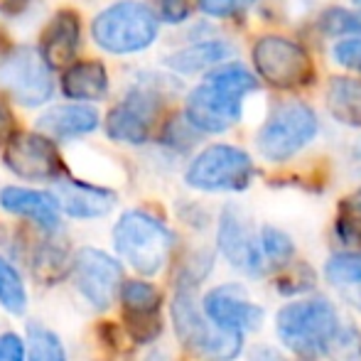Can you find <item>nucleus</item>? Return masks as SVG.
Here are the masks:
<instances>
[{"label": "nucleus", "instance_id": "1", "mask_svg": "<svg viewBox=\"0 0 361 361\" xmlns=\"http://www.w3.org/2000/svg\"><path fill=\"white\" fill-rule=\"evenodd\" d=\"M276 329L281 342L300 359L324 357L332 339L339 334L342 322L334 305L324 298L298 300L278 312Z\"/></svg>", "mask_w": 361, "mask_h": 361}, {"label": "nucleus", "instance_id": "2", "mask_svg": "<svg viewBox=\"0 0 361 361\" xmlns=\"http://www.w3.org/2000/svg\"><path fill=\"white\" fill-rule=\"evenodd\" d=\"M116 253L140 276H155L165 268L175 246L172 231L147 212L130 209L114 226Z\"/></svg>", "mask_w": 361, "mask_h": 361}, {"label": "nucleus", "instance_id": "3", "mask_svg": "<svg viewBox=\"0 0 361 361\" xmlns=\"http://www.w3.org/2000/svg\"><path fill=\"white\" fill-rule=\"evenodd\" d=\"M172 324L190 352L207 361H233L243 349V334L224 332L197 305L195 290L180 283L172 300Z\"/></svg>", "mask_w": 361, "mask_h": 361}, {"label": "nucleus", "instance_id": "4", "mask_svg": "<svg viewBox=\"0 0 361 361\" xmlns=\"http://www.w3.org/2000/svg\"><path fill=\"white\" fill-rule=\"evenodd\" d=\"M94 42L111 54H133L157 37V15L140 0H118L91 23Z\"/></svg>", "mask_w": 361, "mask_h": 361}, {"label": "nucleus", "instance_id": "5", "mask_svg": "<svg viewBox=\"0 0 361 361\" xmlns=\"http://www.w3.org/2000/svg\"><path fill=\"white\" fill-rule=\"evenodd\" d=\"M317 130L319 123L314 111L300 101H288L268 116L263 128L258 130L256 145L266 160L283 162L312 143Z\"/></svg>", "mask_w": 361, "mask_h": 361}, {"label": "nucleus", "instance_id": "6", "mask_svg": "<svg viewBox=\"0 0 361 361\" xmlns=\"http://www.w3.org/2000/svg\"><path fill=\"white\" fill-rule=\"evenodd\" d=\"M253 160L233 145H212L187 167V185L202 192H241L253 180Z\"/></svg>", "mask_w": 361, "mask_h": 361}, {"label": "nucleus", "instance_id": "7", "mask_svg": "<svg viewBox=\"0 0 361 361\" xmlns=\"http://www.w3.org/2000/svg\"><path fill=\"white\" fill-rule=\"evenodd\" d=\"M0 91L27 109L52 99V69L47 67L39 49L15 47L13 52L0 57Z\"/></svg>", "mask_w": 361, "mask_h": 361}, {"label": "nucleus", "instance_id": "8", "mask_svg": "<svg viewBox=\"0 0 361 361\" xmlns=\"http://www.w3.org/2000/svg\"><path fill=\"white\" fill-rule=\"evenodd\" d=\"M253 64L261 79L276 89H298L312 79L307 52L281 35H266L253 44Z\"/></svg>", "mask_w": 361, "mask_h": 361}, {"label": "nucleus", "instance_id": "9", "mask_svg": "<svg viewBox=\"0 0 361 361\" xmlns=\"http://www.w3.org/2000/svg\"><path fill=\"white\" fill-rule=\"evenodd\" d=\"M74 286L96 310L111 307L123 288V266L101 248H79L74 253Z\"/></svg>", "mask_w": 361, "mask_h": 361}, {"label": "nucleus", "instance_id": "10", "mask_svg": "<svg viewBox=\"0 0 361 361\" xmlns=\"http://www.w3.org/2000/svg\"><path fill=\"white\" fill-rule=\"evenodd\" d=\"M5 167L23 180L57 182L64 175L62 157L52 138L42 133H18L5 145Z\"/></svg>", "mask_w": 361, "mask_h": 361}, {"label": "nucleus", "instance_id": "11", "mask_svg": "<svg viewBox=\"0 0 361 361\" xmlns=\"http://www.w3.org/2000/svg\"><path fill=\"white\" fill-rule=\"evenodd\" d=\"M160 111V96L150 89H133L106 118V133L118 143L140 145L150 138Z\"/></svg>", "mask_w": 361, "mask_h": 361}, {"label": "nucleus", "instance_id": "12", "mask_svg": "<svg viewBox=\"0 0 361 361\" xmlns=\"http://www.w3.org/2000/svg\"><path fill=\"white\" fill-rule=\"evenodd\" d=\"M128 337L135 344H150L162 334V293L147 281H126L118 295Z\"/></svg>", "mask_w": 361, "mask_h": 361}, {"label": "nucleus", "instance_id": "13", "mask_svg": "<svg viewBox=\"0 0 361 361\" xmlns=\"http://www.w3.org/2000/svg\"><path fill=\"white\" fill-rule=\"evenodd\" d=\"M243 99L204 81L187 96L185 118L200 133H224L241 121Z\"/></svg>", "mask_w": 361, "mask_h": 361}, {"label": "nucleus", "instance_id": "14", "mask_svg": "<svg viewBox=\"0 0 361 361\" xmlns=\"http://www.w3.org/2000/svg\"><path fill=\"white\" fill-rule=\"evenodd\" d=\"M202 310L224 332L243 334L263 324V310L251 302L238 286H221L207 293L202 300Z\"/></svg>", "mask_w": 361, "mask_h": 361}, {"label": "nucleus", "instance_id": "15", "mask_svg": "<svg viewBox=\"0 0 361 361\" xmlns=\"http://www.w3.org/2000/svg\"><path fill=\"white\" fill-rule=\"evenodd\" d=\"M219 251L224 253L228 263L238 271L248 273V276H258L263 273V248L261 238L253 236L251 226L246 219L238 214L236 207H226L221 219H219Z\"/></svg>", "mask_w": 361, "mask_h": 361}, {"label": "nucleus", "instance_id": "16", "mask_svg": "<svg viewBox=\"0 0 361 361\" xmlns=\"http://www.w3.org/2000/svg\"><path fill=\"white\" fill-rule=\"evenodd\" d=\"M52 195L59 209L72 219H99L116 207L114 192L81 180H57Z\"/></svg>", "mask_w": 361, "mask_h": 361}, {"label": "nucleus", "instance_id": "17", "mask_svg": "<svg viewBox=\"0 0 361 361\" xmlns=\"http://www.w3.org/2000/svg\"><path fill=\"white\" fill-rule=\"evenodd\" d=\"M0 207L8 214L30 219L42 231H57L59 228V204L52 192L27 190V187H5L0 192Z\"/></svg>", "mask_w": 361, "mask_h": 361}, {"label": "nucleus", "instance_id": "18", "mask_svg": "<svg viewBox=\"0 0 361 361\" xmlns=\"http://www.w3.org/2000/svg\"><path fill=\"white\" fill-rule=\"evenodd\" d=\"M79 39H81V25L76 13L62 10L54 15L49 27L42 35V44H39V54L47 62L49 69H69L74 64V57L79 52Z\"/></svg>", "mask_w": 361, "mask_h": 361}, {"label": "nucleus", "instance_id": "19", "mask_svg": "<svg viewBox=\"0 0 361 361\" xmlns=\"http://www.w3.org/2000/svg\"><path fill=\"white\" fill-rule=\"evenodd\" d=\"M99 128V114L86 104H62L44 111L37 118V130L52 140H72Z\"/></svg>", "mask_w": 361, "mask_h": 361}, {"label": "nucleus", "instance_id": "20", "mask_svg": "<svg viewBox=\"0 0 361 361\" xmlns=\"http://www.w3.org/2000/svg\"><path fill=\"white\" fill-rule=\"evenodd\" d=\"M62 91L74 104L81 101H99L109 94V74L106 67L96 59L74 62L62 74Z\"/></svg>", "mask_w": 361, "mask_h": 361}, {"label": "nucleus", "instance_id": "21", "mask_svg": "<svg viewBox=\"0 0 361 361\" xmlns=\"http://www.w3.org/2000/svg\"><path fill=\"white\" fill-rule=\"evenodd\" d=\"M329 286L337 290L349 305L361 310V256L359 253H337L324 266Z\"/></svg>", "mask_w": 361, "mask_h": 361}, {"label": "nucleus", "instance_id": "22", "mask_svg": "<svg viewBox=\"0 0 361 361\" xmlns=\"http://www.w3.org/2000/svg\"><path fill=\"white\" fill-rule=\"evenodd\" d=\"M327 109L339 123L361 128V81L334 76L327 86Z\"/></svg>", "mask_w": 361, "mask_h": 361}, {"label": "nucleus", "instance_id": "23", "mask_svg": "<svg viewBox=\"0 0 361 361\" xmlns=\"http://www.w3.org/2000/svg\"><path fill=\"white\" fill-rule=\"evenodd\" d=\"M228 54H233L231 44L212 39V42L192 44V47L167 57V67L175 69L177 74H197V72H207V69L221 64Z\"/></svg>", "mask_w": 361, "mask_h": 361}, {"label": "nucleus", "instance_id": "24", "mask_svg": "<svg viewBox=\"0 0 361 361\" xmlns=\"http://www.w3.org/2000/svg\"><path fill=\"white\" fill-rule=\"evenodd\" d=\"M72 271H74V256L64 246L47 241L35 251L32 273L44 286H54V283L64 281Z\"/></svg>", "mask_w": 361, "mask_h": 361}, {"label": "nucleus", "instance_id": "25", "mask_svg": "<svg viewBox=\"0 0 361 361\" xmlns=\"http://www.w3.org/2000/svg\"><path fill=\"white\" fill-rule=\"evenodd\" d=\"M27 361H67L62 339L49 327L32 322L27 327Z\"/></svg>", "mask_w": 361, "mask_h": 361}, {"label": "nucleus", "instance_id": "26", "mask_svg": "<svg viewBox=\"0 0 361 361\" xmlns=\"http://www.w3.org/2000/svg\"><path fill=\"white\" fill-rule=\"evenodd\" d=\"M0 307L10 314H23L27 310V290L18 268L0 256Z\"/></svg>", "mask_w": 361, "mask_h": 361}, {"label": "nucleus", "instance_id": "27", "mask_svg": "<svg viewBox=\"0 0 361 361\" xmlns=\"http://www.w3.org/2000/svg\"><path fill=\"white\" fill-rule=\"evenodd\" d=\"M207 81L228 91V94L238 96V99H246L248 94H253L258 89V79L241 64H221L219 69H212L207 74Z\"/></svg>", "mask_w": 361, "mask_h": 361}, {"label": "nucleus", "instance_id": "28", "mask_svg": "<svg viewBox=\"0 0 361 361\" xmlns=\"http://www.w3.org/2000/svg\"><path fill=\"white\" fill-rule=\"evenodd\" d=\"M317 25L329 37H339V35H359L361 37V10L352 13V10L344 8H332L322 13Z\"/></svg>", "mask_w": 361, "mask_h": 361}, {"label": "nucleus", "instance_id": "29", "mask_svg": "<svg viewBox=\"0 0 361 361\" xmlns=\"http://www.w3.org/2000/svg\"><path fill=\"white\" fill-rule=\"evenodd\" d=\"M261 248H263V256L271 263H276V266H288L295 256V246L290 241V236L283 233L281 228H273V226H266L261 231Z\"/></svg>", "mask_w": 361, "mask_h": 361}, {"label": "nucleus", "instance_id": "30", "mask_svg": "<svg viewBox=\"0 0 361 361\" xmlns=\"http://www.w3.org/2000/svg\"><path fill=\"white\" fill-rule=\"evenodd\" d=\"M324 357L329 361H361V334L352 324H342L339 334L332 339Z\"/></svg>", "mask_w": 361, "mask_h": 361}, {"label": "nucleus", "instance_id": "31", "mask_svg": "<svg viewBox=\"0 0 361 361\" xmlns=\"http://www.w3.org/2000/svg\"><path fill=\"white\" fill-rule=\"evenodd\" d=\"M276 288H278V293H283V295L307 293V290L314 288V271L302 261L290 263V266L286 268V273L278 278Z\"/></svg>", "mask_w": 361, "mask_h": 361}, {"label": "nucleus", "instance_id": "32", "mask_svg": "<svg viewBox=\"0 0 361 361\" xmlns=\"http://www.w3.org/2000/svg\"><path fill=\"white\" fill-rule=\"evenodd\" d=\"M337 233H342L349 243L361 241V190L342 204V216L337 221Z\"/></svg>", "mask_w": 361, "mask_h": 361}, {"label": "nucleus", "instance_id": "33", "mask_svg": "<svg viewBox=\"0 0 361 361\" xmlns=\"http://www.w3.org/2000/svg\"><path fill=\"white\" fill-rule=\"evenodd\" d=\"M200 10L209 18H233V15L246 13L256 0H197Z\"/></svg>", "mask_w": 361, "mask_h": 361}, {"label": "nucleus", "instance_id": "34", "mask_svg": "<svg viewBox=\"0 0 361 361\" xmlns=\"http://www.w3.org/2000/svg\"><path fill=\"white\" fill-rule=\"evenodd\" d=\"M0 361H27V344L20 334H0Z\"/></svg>", "mask_w": 361, "mask_h": 361}, {"label": "nucleus", "instance_id": "35", "mask_svg": "<svg viewBox=\"0 0 361 361\" xmlns=\"http://www.w3.org/2000/svg\"><path fill=\"white\" fill-rule=\"evenodd\" d=\"M157 20L165 23H185L190 18V3L187 0H157Z\"/></svg>", "mask_w": 361, "mask_h": 361}, {"label": "nucleus", "instance_id": "36", "mask_svg": "<svg viewBox=\"0 0 361 361\" xmlns=\"http://www.w3.org/2000/svg\"><path fill=\"white\" fill-rule=\"evenodd\" d=\"M334 59L349 69L361 72V39H344L334 47Z\"/></svg>", "mask_w": 361, "mask_h": 361}, {"label": "nucleus", "instance_id": "37", "mask_svg": "<svg viewBox=\"0 0 361 361\" xmlns=\"http://www.w3.org/2000/svg\"><path fill=\"white\" fill-rule=\"evenodd\" d=\"M15 118L8 111V106L0 104V145H8L15 138Z\"/></svg>", "mask_w": 361, "mask_h": 361}, {"label": "nucleus", "instance_id": "38", "mask_svg": "<svg viewBox=\"0 0 361 361\" xmlns=\"http://www.w3.org/2000/svg\"><path fill=\"white\" fill-rule=\"evenodd\" d=\"M357 155L361 157V138H359V143H357Z\"/></svg>", "mask_w": 361, "mask_h": 361}, {"label": "nucleus", "instance_id": "39", "mask_svg": "<svg viewBox=\"0 0 361 361\" xmlns=\"http://www.w3.org/2000/svg\"><path fill=\"white\" fill-rule=\"evenodd\" d=\"M354 3H357V5H361V0H354Z\"/></svg>", "mask_w": 361, "mask_h": 361}]
</instances>
